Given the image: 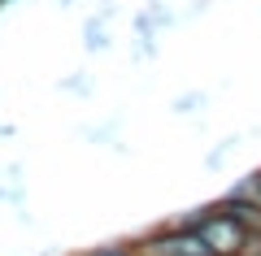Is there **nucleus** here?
Returning <instances> with one entry per match:
<instances>
[{"mask_svg":"<svg viewBox=\"0 0 261 256\" xmlns=\"http://www.w3.org/2000/svg\"><path fill=\"white\" fill-rule=\"evenodd\" d=\"M61 5H65V0H61Z\"/></svg>","mask_w":261,"mask_h":256,"instance_id":"39448f33","label":"nucleus"},{"mask_svg":"<svg viewBox=\"0 0 261 256\" xmlns=\"http://www.w3.org/2000/svg\"><path fill=\"white\" fill-rule=\"evenodd\" d=\"M196 235L205 239V247L214 256H244V230L235 217H226L218 204H209V209H200V217H196Z\"/></svg>","mask_w":261,"mask_h":256,"instance_id":"f257e3e1","label":"nucleus"},{"mask_svg":"<svg viewBox=\"0 0 261 256\" xmlns=\"http://www.w3.org/2000/svg\"><path fill=\"white\" fill-rule=\"evenodd\" d=\"M231 195H244V200H257V204H261V169H252L244 183H235Z\"/></svg>","mask_w":261,"mask_h":256,"instance_id":"f03ea898","label":"nucleus"},{"mask_svg":"<svg viewBox=\"0 0 261 256\" xmlns=\"http://www.w3.org/2000/svg\"><path fill=\"white\" fill-rule=\"evenodd\" d=\"M87 256H135V247L130 243H109V247H96V252H87Z\"/></svg>","mask_w":261,"mask_h":256,"instance_id":"7ed1b4c3","label":"nucleus"},{"mask_svg":"<svg viewBox=\"0 0 261 256\" xmlns=\"http://www.w3.org/2000/svg\"><path fill=\"white\" fill-rule=\"evenodd\" d=\"M0 5H9V0H0Z\"/></svg>","mask_w":261,"mask_h":256,"instance_id":"20e7f679","label":"nucleus"}]
</instances>
